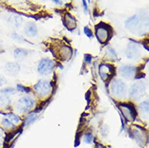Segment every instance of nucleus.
Returning <instances> with one entry per match:
<instances>
[{
    "mask_svg": "<svg viewBox=\"0 0 149 148\" xmlns=\"http://www.w3.org/2000/svg\"><path fill=\"white\" fill-rule=\"evenodd\" d=\"M126 28L130 33L143 36L149 29V17L145 15H135L126 21Z\"/></svg>",
    "mask_w": 149,
    "mask_h": 148,
    "instance_id": "1",
    "label": "nucleus"
},
{
    "mask_svg": "<svg viewBox=\"0 0 149 148\" xmlns=\"http://www.w3.org/2000/svg\"><path fill=\"white\" fill-rule=\"evenodd\" d=\"M35 100L30 96L20 97L15 104V109L19 113H27L33 108Z\"/></svg>",
    "mask_w": 149,
    "mask_h": 148,
    "instance_id": "2",
    "label": "nucleus"
},
{
    "mask_svg": "<svg viewBox=\"0 0 149 148\" xmlns=\"http://www.w3.org/2000/svg\"><path fill=\"white\" fill-rule=\"evenodd\" d=\"M109 91L113 96L118 98H122L126 96L127 93V86L125 83L119 79H114L111 82L109 85Z\"/></svg>",
    "mask_w": 149,
    "mask_h": 148,
    "instance_id": "3",
    "label": "nucleus"
},
{
    "mask_svg": "<svg viewBox=\"0 0 149 148\" xmlns=\"http://www.w3.org/2000/svg\"><path fill=\"white\" fill-rule=\"evenodd\" d=\"M118 108L126 120L129 122L134 121V119L137 116V112L134 108V104H130V103H119Z\"/></svg>",
    "mask_w": 149,
    "mask_h": 148,
    "instance_id": "4",
    "label": "nucleus"
},
{
    "mask_svg": "<svg viewBox=\"0 0 149 148\" xmlns=\"http://www.w3.org/2000/svg\"><path fill=\"white\" fill-rule=\"evenodd\" d=\"M54 68V61L49 59V58H44L39 62L38 67H37V71L41 75H49L52 73Z\"/></svg>",
    "mask_w": 149,
    "mask_h": 148,
    "instance_id": "5",
    "label": "nucleus"
},
{
    "mask_svg": "<svg viewBox=\"0 0 149 148\" xmlns=\"http://www.w3.org/2000/svg\"><path fill=\"white\" fill-rule=\"evenodd\" d=\"M33 91L39 96L45 97L50 94L52 91V86L49 82L40 80L33 86Z\"/></svg>",
    "mask_w": 149,
    "mask_h": 148,
    "instance_id": "6",
    "label": "nucleus"
},
{
    "mask_svg": "<svg viewBox=\"0 0 149 148\" xmlns=\"http://www.w3.org/2000/svg\"><path fill=\"white\" fill-rule=\"evenodd\" d=\"M130 41H132L130 39ZM141 49L139 46V43L135 41H132L130 44L127 45L126 49V55L130 59H136L140 56Z\"/></svg>",
    "mask_w": 149,
    "mask_h": 148,
    "instance_id": "7",
    "label": "nucleus"
},
{
    "mask_svg": "<svg viewBox=\"0 0 149 148\" xmlns=\"http://www.w3.org/2000/svg\"><path fill=\"white\" fill-rule=\"evenodd\" d=\"M99 73L104 81H108L114 74V67L110 64H101L99 67Z\"/></svg>",
    "mask_w": 149,
    "mask_h": 148,
    "instance_id": "8",
    "label": "nucleus"
},
{
    "mask_svg": "<svg viewBox=\"0 0 149 148\" xmlns=\"http://www.w3.org/2000/svg\"><path fill=\"white\" fill-rule=\"evenodd\" d=\"M145 90L146 88L143 83H142V82L136 83L134 85H132L131 88H130V96L131 98H134V99L140 98L142 96L144 95Z\"/></svg>",
    "mask_w": 149,
    "mask_h": 148,
    "instance_id": "9",
    "label": "nucleus"
},
{
    "mask_svg": "<svg viewBox=\"0 0 149 148\" xmlns=\"http://www.w3.org/2000/svg\"><path fill=\"white\" fill-rule=\"evenodd\" d=\"M135 126L138 127L139 130H132V138H134L135 140L137 141V142H138L139 144H140L141 146H143V145H145L147 143V141H148V136H147V134H146V131L143 128H142L140 126H137V125H135Z\"/></svg>",
    "mask_w": 149,
    "mask_h": 148,
    "instance_id": "10",
    "label": "nucleus"
},
{
    "mask_svg": "<svg viewBox=\"0 0 149 148\" xmlns=\"http://www.w3.org/2000/svg\"><path fill=\"white\" fill-rule=\"evenodd\" d=\"M106 24H99L96 28V36L100 42L104 43L109 40V29L107 28Z\"/></svg>",
    "mask_w": 149,
    "mask_h": 148,
    "instance_id": "11",
    "label": "nucleus"
},
{
    "mask_svg": "<svg viewBox=\"0 0 149 148\" xmlns=\"http://www.w3.org/2000/svg\"><path fill=\"white\" fill-rule=\"evenodd\" d=\"M120 74L125 79H130L133 77V75L136 74V68L130 65H125L120 68Z\"/></svg>",
    "mask_w": 149,
    "mask_h": 148,
    "instance_id": "12",
    "label": "nucleus"
},
{
    "mask_svg": "<svg viewBox=\"0 0 149 148\" xmlns=\"http://www.w3.org/2000/svg\"><path fill=\"white\" fill-rule=\"evenodd\" d=\"M20 70V66L17 63H8L5 65V72L10 76L17 75Z\"/></svg>",
    "mask_w": 149,
    "mask_h": 148,
    "instance_id": "13",
    "label": "nucleus"
},
{
    "mask_svg": "<svg viewBox=\"0 0 149 148\" xmlns=\"http://www.w3.org/2000/svg\"><path fill=\"white\" fill-rule=\"evenodd\" d=\"M24 34L26 35L27 37H36L37 34V27L36 25V24L33 22L27 23L26 25L24 27Z\"/></svg>",
    "mask_w": 149,
    "mask_h": 148,
    "instance_id": "14",
    "label": "nucleus"
},
{
    "mask_svg": "<svg viewBox=\"0 0 149 148\" xmlns=\"http://www.w3.org/2000/svg\"><path fill=\"white\" fill-rule=\"evenodd\" d=\"M64 23H65L67 28H69V29H74V28L76 27V20H75V19L71 15L68 14V13L65 15Z\"/></svg>",
    "mask_w": 149,
    "mask_h": 148,
    "instance_id": "15",
    "label": "nucleus"
},
{
    "mask_svg": "<svg viewBox=\"0 0 149 148\" xmlns=\"http://www.w3.org/2000/svg\"><path fill=\"white\" fill-rule=\"evenodd\" d=\"M14 58L16 60H23L26 58L29 54V51L27 49L22 48H17L14 50Z\"/></svg>",
    "mask_w": 149,
    "mask_h": 148,
    "instance_id": "16",
    "label": "nucleus"
},
{
    "mask_svg": "<svg viewBox=\"0 0 149 148\" xmlns=\"http://www.w3.org/2000/svg\"><path fill=\"white\" fill-rule=\"evenodd\" d=\"M22 18L20 16H19V15H11L8 18V23L11 24V26L16 28L20 27V25L22 24Z\"/></svg>",
    "mask_w": 149,
    "mask_h": 148,
    "instance_id": "17",
    "label": "nucleus"
},
{
    "mask_svg": "<svg viewBox=\"0 0 149 148\" xmlns=\"http://www.w3.org/2000/svg\"><path fill=\"white\" fill-rule=\"evenodd\" d=\"M37 117H38V113H35V112L30 113L28 115L24 120V126H28L31 125L33 122H34L37 120Z\"/></svg>",
    "mask_w": 149,
    "mask_h": 148,
    "instance_id": "18",
    "label": "nucleus"
},
{
    "mask_svg": "<svg viewBox=\"0 0 149 148\" xmlns=\"http://www.w3.org/2000/svg\"><path fill=\"white\" fill-rule=\"evenodd\" d=\"M3 114L5 115V116H8V119L11 121L13 124H18L19 122H21V119L19 117L18 115L15 114L14 113H2Z\"/></svg>",
    "mask_w": 149,
    "mask_h": 148,
    "instance_id": "19",
    "label": "nucleus"
},
{
    "mask_svg": "<svg viewBox=\"0 0 149 148\" xmlns=\"http://www.w3.org/2000/svg\"><path fill=\"white\" fill-rule=\"evenodd\" d=\"M139 108L143 114L149 115V100L143 101L139 105Z\"/></svg>",
    "mask_w": 149,
    "mask_h": 148,
    "instance_id": "20",
    "label": "nucleus"
},
{
    "mask_svg": "<svg viewBox=\"0 0 149 148\" xmlns=\"http://www.w3.org/2000/svg\"><path fill=\"white\" fill-rule=\"evenodd\" d=\"M10 104H11V99L9 96L6 95L0 96V107H8Z\"/></svg>",
    "mask_w": 149,
    "mask_h": 148,
    "instance_id": "21",
    "label": "nucleus"
},
{
    "mask_svg": "<svg viewBox=\"0 0 149 148\" xmlns=\"http://www.w3.org/2000/svg\"><path fill=\"white\" fill-rule=\"evenodd\" d=\"M1 123H2V125H3L5 128H8V129H10V130L14 129L15 127V124H13L9 119L6 118V117H4V118L2 119Z\"/></svg>",
    "mask_w": 149,
    "mask_h": 148,
    "instance_id": "22",
    "label": "nucleus"
},
{
    "mask_svg": "<svg viewBox=\"0 0 149 148\" xmlns=\"http://www.w3.org/2000/svg\"><path fill=\"white\" fill-rule=\"evenodd\" d=\"M84 141L87 144H91L93 141V135L91 132H87L84 135Z\"/></svg>",
    "mask_w": 149,
    "mask_h": 148,
    "instance_id": "23",
    "label": "nucleus"
},
{
    "mask_svg": "<svg viewBox=\"0 0 149 148\" xmlns=\"http://www.w3.org/2000/svg\"><path fill=\"white\" fill-rule=\"evenodd\" d=\"M15 92H16V89L13 88H10V87H8V88H5L2 89L1 91H0V92L2 93L3 95H6V94H15Z\"/></svg>",
    "mask_w": 149,
    "mask_h": 148,
    "instance_id": "24",
    "label": "nucleus"
},
{
    "mask_svg": "<svg viewBox=\"0 0 149 148\" xmlns=\"http://www.w3.org/2000/svg\"><path fill=\"white\" fill-rule=\"evenodd\" d=\"M16 89L18 92H24V93H29L30 92V88H27L25 86L22 85V84H19L18 83L16 85Z\"/></svg>",
    "mask_w": 149,
    "mask_h": 148,
    "instance_id": "25",
    "label": "nucleus"
},
{
    "mask_svg": "<svg viewBox=\"0 0 149 148\" xmlns=\"http://www.w3.org/2000/svg\"><path fill=\"white\" fill-rule=\"evenodd\" d=\"M12 37H13L14 39H15V40L20 41V42H29L26 39H24L23 37H20L19 35H18L17 33H12Z\"/></svg>",
    "mask_w": 149,
    "mask_h": 148,
    "instance_id": "26",
    "label": "nucleus"
},
{
    "mask_svg": "<svg viewBox=\"0 0 149 148\" xmlns=\"http://www.w3.org/2000/svg\"><path fill=\"white\" fill-rule=\"evenodd\" d=\"M84 33L88 36V37H91L92 36H93V32L90 30V28H84Z\"/></svg>",
    "mask_w": 149,
    "mask_h": 148,
    "instance_id": "27",
    "label": "nucleus"
},
{
    "mask_svg": "<svg viewBox=\"0 0 149 148\" xmlns=\"http://www.w3.org/2000/svg\"><path fill=\"white\" fill-rule=\"evenodd\" d=\"M144 77H145V74H143V73H139V74H136L134 79H140L144 78Z\"/></svg>",
    "mask_w": 149,
    "mask_h": 148,
    "instance_id": "28",
    "label": "nucleus"
},
{
    "mask_svg": "<svg viewBox=\"0 0 149 148\" xmlns=\"http://www.w3.org/2000/svg\"><path fill=\"white\" fill-rule=\"evenodd\" d=\"M54 3L58 4H63V2H61V1H54Z\"/></svg>",
    "mask_w": 149,
    "mask_h": 148,
    "instance_id": "29",
    "label": "nucleus"
},
{
    "mask_svg": "<svg viewBox=\"0 0 149 148\" xmlns=\"http://www.w3.org/2000/svg\"><path fill=\"white\" fill-rule=\"evenodd\" d=\"M3 85V84H2V83H0V87H1V86Z\"/></svg>",
    "mask_w": 149,
    "mask_h": 148,
    "instance_id": "30",
    "label": "nucleus"
},
{
    "mask_svg": "<svg viewBox=\"0 0 149 148\" xmlns=\"http://www.w3.org/2000/svg\"><path fill=\"white\" fill-rule=\"evenodd\" d=\"M0 143H1V140H0Z\"/></svg>",
    "mask_w": 149,
    "mask_h": 148,
    "instance_id": "31",
    "label": "nucleus"
}]
</instances>
